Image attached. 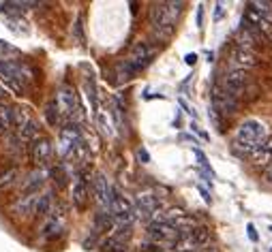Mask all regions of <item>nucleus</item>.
I'll return each instance as SVG.
<instances>
[{
    "mask_svg": "<svg viewBox=\"0 0 272 252\" xmlns=\"http://www.w3.org/2000/svg\"><path fill=\"white\" fill-rule=\"evenodd\" d=\"M88 199H90V182L84 173H77L73 177V184H71V201H73L75 210L84 212L88 205Z\"/></svg>",
    "mask_w": 272,
    "mask_h": 252,
    "instance_id": "nucleus-14",
    "label": "nucleus"
},
{
    "mask_svg": "<svg viewBox=\"0 0 272 252\" xmlns=\"http://www.w3.org/2000/svg\"><path fill=\"white\" fill-rule=\"evenodd\" d=\"M255 165H270L272 163V135H266V139L255 148L251 154Z\"/></svg>",
    "mask_w": 272,
    "mask_h": 252,
    "instance_id": "nucleus-20",
    "label": "nucleus"
},
{
    "mask_svg": "<svg viewBox=\"0 0 272 252\" xmlns=\"http://www.w3.org/2000/svg\"><path fill=\"white\" fill-rule=\"evenodd\" d=\"M54 208H56V203H54L52 193H41L39 199H37V208H34V216H37V218H45L47 220L52 216Z\"/></svg>",
    "mask_w": 272,
    "mask_h": 252,
    "instance_id": "nucleus-21",
    "label": "nucleus"
},
{
    "mask_svg": "<svg viewBox=\"0 0 272 252\" xmlns=\"http://www.w3.org/2000/svg\"><path fill=\"white\" fill-rule=\"evenodd\" d=\"M180 11H182V3H155L150 7L148 19H150L155 39L165 43L172 37L174 28H176V19H178Z\"/></svg>",
    "mask_w": 272,
    "mask_h": 252,
    "instance_id": "nucleus-1",
    "label": "nucleus"
},
{
    "mask_svg": "<svg viewBox=\"0 0 272 252\" xmlns=\"http://www.w3.org/2000/svg\"><path fill=\"white\" fill-rule=\"evenodd\" d=\"M137 156H139V161H141V163H150V156H148V152H146L144 148H139V150H137Z\"/></svg>",
    "mask_w": 272,
    "mask_h": 252,
    "instance_id": "nucleus-31",
    "label": "nucleus"
},
{
    "mask_svg": "<svg viewBox=\"0 0 272 252\" xmlns=\"http://www.w3.org/2000/svg\"><path fill=\"white\" fill-rule=\"evenodd\" d=\"M257 56L253 52H246L242 50V47L236 45L234 50H232V64L234 68H240V71H246V68H251V66H257Z\"/></svg>",
    "mask_w": 272,
    "mask_h": 252,
    "instance_id": "nucleus-19",
    "label": "nucleus"
},
{
    "mask_svg": "<svg viewBox=\"0 0 272 252\" xmlns=\"http://www.w3.org/2000/svg\"><path fill=\"white\" fill-rule=\"evenodd\" d=\"M45 179H47V169L30 171L26 177H24V182L19 186V195H39V190L45 184Z\"/></svg>",
    "mask_w": 272,
    "mask_h": 252,
    "instance_id": "nucleus-18",
    "label": "nucleus"
},
{
    "mask_svg": "<svg viewBox=\"0 0 272 252\" xmlns=\"http://www.w3.org/2000/svg\"><path fill=\"white\" fill-rule=\"evenodd\" d=\"M249 83H251L249 73H246V71H240V68H232L229 73H225V77H223V88L236 99L242 97L244 90L249 88Z\"/></svg>",
    "mask_w": 272,
    "mask_h": 252,
    "instance_id": "nucleus-12",
    "label": "nucleus"
},
{
    "mask_svg": "<svg viewBox=\"0 0 272 252\" xmlns=\"http://www.w3.org/2000/svg\"><path fill=\"white\" fill-rule=\"evenodd\" d=\"M135 214H137V218L141 220H155L157 218V214H159V208H161V201L157 195H152V193H139L137 199H135Z\"/></svg>",
    "mask_w": 272,
    "mask_h": 252,
    "instance_id": "nucleus-11",
    "label": "nucleus"
},
{
    "mask_svg": "<svg viewBox=\"0 0 272 252\" xmlns=\"http://www.w3.org/2000/svg\"><path fill=\"white\" fill-rule=\"evenodd\" d=\"M133 229L131 226H118L101 242V252H129V242H131Z\"/></svg>",
    "mask_w": 272,
    "mask_h": 252,
    "instance_id": "nucleus-8",
    "label": "nucleus"
},
{
    "mask_svg": "<svg viewBox=\"0 0 272 252\" xmlns=\"http://www.w3.org/2000/svg\"><path fill=\"white\" fill-rule=\"evenodd\" d=\"M56 103H58V107H60V113L65 118V124L67 122H75V120L79 118V103H77V94H75L73 88H67L65 86V88L58 90Z\"/></svg>",
    "mask_w": 272,
    "mask_h": 252,
    "instance_id": "nucleus-7",
    "label": "nucleus"
},
{
    "mask_svg": "<svg viewBox=\"0 0 272 252\" xmlns=\"http://www.w3.org/2000/svg\"><path fill=\"white\" fill-rule=\"evenodd\" d=\"M116 226V222H114V218H112V214H110V210H99L97 214H94V235H99V233H105V231H110V229H114Z\"/></svg>",
    "mask_w": 272,
    "mask_h": 252,
    "instance_id": "nucleus-22",
    "label": "nucleus"
},
{
    "mask_svg": "<svg viewBox=\"0 0 272 252\" xmlns=\"http://www.w3.org/2000/svg\"><path fill=\"white\" fill-rule=\"evenodd\" d=\"M246 235H249L251 242H257V239H259V235H257V231H255L253 224H246Z\"/></svg>",
    "mask_w": 272,
    "mask_h": 252,
    "instance_id": "nucleus-30",
    "label": "nucleus"
},
{
    "mask_svg": "<svg viewBox=\"0 0 272 252\" xmlns=\"http://www.w3.org/2000/svg\"><path fill=\"white\" fill-rule=\"evenodd\" d=\"M13 130V107L0 103V135Z\"/></svg>",
    "mask_w": 272,
    "mask_h": 252,
    "instance_id": "nucleus-24",
    "label": "nucleus"
},
{
    "mask_svg": "<svg viewBox=\"0 0 272 252\" xmlns=\"http://www.w3.org/2000/svg\"><path fill=\"white\" fill-rule=\"evenodd\" d=\"M32 116L28 113L26 107H13V130L17 133V130H22L24 126H28L32 122Z\"/></svg>",
    "mask_w": 272,
    "mask_h": 252,
    "instance_id": "nucleus-26",
    "label": "nucleus"
},
{
    "mask_svg": "<svg viewBox=\"0 0 272 252\" xmlns=\"http://www.w3.org/2000/svg\"><path fill=\"white\" fill-rule=\"evenodd\" d=\"M75 37H77V41H84V34H81V19L75 21Z\"/></svg>",
    "mask_w": 272,
    "mask_h": 252,
    "instance_id": "nucleus-32",
    "label": "nucleus"
},
{
    "mask_svg": "<svg viewBox=\"0 0 272 252\" xmlns=\"http://www.w3.org/2000/svg\"><path fill=\"white\" fill-rule=\"evenodd\" d=\"M244 19L251 21L253 26H257V30L264 34L266 41H272V17L259 13V11H255L251 5H246V11H244Z\"/></svg>",
    "mask_w": 272,
    "mask_h": 252,
    "instance_id": "nucleus-17",
    "label": "nucleus"
},
{
    "mask_svg": "<svg viewBox=\"0 0 272 252\" xmlns=\"http://www.w3.org/2000/svg\"><path fill=\"white\" fill-rule=\"evenodd\" d=\"M65 224H67V212H65L62 203H58V205L54 208V212H52V216L45 220L39 235L43 239H47V242H54V239H58L65 233Z\"/></svg>",
    "mask_w": 272,
    "mask_h": 252,
    "instance_id": "nucleus-6",
    "label": "nucleus"
},
{
    "mask_svg": "<svg viewBox=\"0 0 272 252\" xmlns=\"http://www.w3.org/2000/svg\"><path fill=\"white\" fill-rule=\"evenodd\" d=\"M266 177H268L270 182H272V163H270V167H268V173H266Z\"/></svg>",
    "mask_w": 272,
    "mask_h": 252,
    "instance_id": "nucleus-36",
    "label": "nucleus"
},
{
    "mask_svg": "<svg viewBox=\"0 0 272 252\" xmlns=\"http://www.w3.org/2000/svg\"><path fill=\"white\" fill-rule=\"evenodd\" d=\"M97 120H99V124H101V130H103V133H105V135H112V126H110V120L105 118L103 113H99V116H97Z\"/></svg>",
    "mask_w": 272,
    "mask_h": 252,
    "instance_id": "nucleus-29",
    "label": "nucleus"
},
{
    "mask_svg": "<svg viewBox=\"0 0 272 252\" xmlns=\"http://www.w3.org/2000/svg\"><path fill=\"white\" fill-rule=\"evenodd\" d=\"M266 139V128L259 120H244V122L236 128L232 148L236 154L240 156H251L255 148Z\"/></svg>",
    "mask_w": 272,
    "mask_h": 252,
    "instance_id": "nucleus-2",
    "label": "nucleus"
},
{
    "mask_svg": "<svg viewBox=\"0 0 272 252\" xmlns=\"http://www.w3.org/2000/svg\"><path fill=\"white\" fill-rule=\"evenodd\" d=\"M0 62H19V50L0 41Z\"/></svg>",
    "mask_w": 272,
    "mask_h": 252,
    "instance_id": "nucleus-27",
    "label": "nucleus"
},
{
    "mask_svg": "<svg viewBox=\"0 0 272 252\" xmlns=\"http://www.w3.org/2000/svg\"><path fill=\"white\" fill-rule=\"evenodd\" d=\"M210 99H212V111H219L223 116H234L236 111H238V99L232 97L223 86L212 88Z\"/></svg>",
    "mask_w": 272,
    "mask_h": 252,
    "instance_id": "nucleus-9",
    "label": "nucleus"
},
{
    "mask_svg": "<svg viewBox=\"0 0 272 252\" xmlns=\"http://www.w3.org/2000/svg\"><path fill=\"white\" fill-rule=\"evenodd\" d=\"M116 73H118V81H129V79H133V77L137 75V71H135V68H133V64L124 58L122 62H118Z\"/></svg>",
    "mask_w": 272,
    "mask_h": 252,
    "instance_id": "nucleus-28",
    "label": "nucleus"
},
{
    "mask_svg": "<svg viewBox=\"0 0 272 252\" xmlns=\"http://www.w3.org/2000/svg\"><path fill=\"white\" fill-rule=\"evenodd\" d=\"M34 79V73L24 62H0V81L15 94H24Z\"/></svg>",
    "mask_w": 272,
    "mask_h": 252,
    "instance_id": "nucleus-3",
    "label": "nucleus"
},
{
    "mask_svg": "<svg viewBox=\"0 0 272 252\" xmlns=\"http://www.w3.org/2000/svg\"><path fill=\"white\" fill-rule=\"evenodd\" d=\"M146 237L148 242H155V244H163V246H174L182 239L180 231L176 229L174 224H168V222H159V220H152L148 222L146 226Z\"/></svg>",
    "mask_w": 272,
    "mask_h": 252,
    "instance_id": "nucleus-4",
    "label": "nucleus"
},
{
    "mask_svg": "<svg viewBox=\"0 0 272 252\" xmlns=\"http://www.w3.org/2000/svg\"><path fill=\"white\" fill-rule=\"evenodd\" d=\"M221 13H223V5H217V11H215V17L219 19V17H221Z\"/></svg>",
    "mask_w": 272,
    "mask_h": 252,
    "instance_id": "nucleus-35",
    "label": "nucleus"
},
{
    "mask_svg": "<svg viewBox=\"0 0 272 252\" xmlns=\"http://www.w3.org/2000/svg\"><path fill=\"white\" fill-rule=\"evenodd\" d=\"M45 118H47V122H50V126H54V128H56V126H58V128L65 126V118H62V113H60V107H58L56 99L45 105Z\"/></svg>",
    "mask_w": 272,
    "mask_h": 252,
    "instance_id": "nucleus-23",
    "label": "nucleus"
},
{
    "mask_svg": "<svg viewBox=\"0 0 272 252\" xmlns=\"http://www.w3.org/2000/svg\"><path fill=\"white\" fill-rule=\"evenodd\" d=\"M110 214L116 222V226H131L133 220L137 218L135 214V205L129 201L124 195H120L118 190H114V197H112V205H110Z\"/></svg>",
    "mask_w": 272,
    "mask_h": 252,
    "instance_id": "nucleus-5",
    "label": "nucleus"
},
{
    "mask_svg": "<svg viewBox=\"0 0 272 252\" xmlns=\"http://www.w3.org/2000/svg\"><path fill=\"white\" fill-rule=\"evenodd\" d=\"M202 17H204V9L199 7V9H197V26H199V28H202Z\"/></svg>",
    "mask_w": 272,
    "mask_h": 252,
    "instance_id": "nucleus-34",
    "label": "nucleus"
},
{
    "mask_svg": "<svg viewBox=\"0 0 272 252\" xmlns=\"http://www.w3.org/2000/svg\"><path fill=\"white\" fill-rule=\"evenodd\" d=\"M90 188H92V195L99 203V210H110L112 205V197H114V188L110 184V179L105 177V173H94L92 182H90Z\"/></svg>",
    "mask_w": 272,
    "mask_h": 252,
    "instance_id": "nucleus-10",
    "label": "nucleus"
},
{
    "mask_svg": "<svg viewBox=\"0 0 272 252\" xmlns=\"http://www.w3.org/2000/svg\"><path fill=\"white\" fill-rule=\"evenodd\" d=\"M152 56H155V47H152L150 43H146V41H139V43L133 45V50L129 52L127 60L133 64V68L139 73L141 68H146L152 62Z\"/></svg>",
    "mask_w": 272,
    "mask_h": 252,
    "instance_id": "nucleus-15",
    "label": "nucleus"
},
{
    "mask_svg": "<svg viewBox=\"0 0 272 252\" xmlns=\"http://www.w3.org/2000/svg\"><path fill=\"white\" fill-rule=\"evenodd\" d=\"M184 62H186L189 66H193V64L197 62V56H195V54H186V56H184Z\"/></svg>",
    "mask_w": 272,
    "mask_h": 252,
    "instance_id": "nucleus-33",
    "label": "nucleus"
},
{
    "mask_svg": "<svg viewBox=\"0 0 272 252\" xmlns=\"http://www.w3.org/2000/svg\"><path fill=\"white\" fill-rule=\"evenodd\" d=\"M19 179V167H5L0 169V190L11 188Z\"/></svg>",
    "mask_w": 272,
    "mask_h": 252,
    "instance_id": "nucleus-25",
    "label": "nucleus"
},
{
    "mask_svg": "<svg viewBox=\"0 0 272 252\" xmlns=\"http://www.w3.org/2000/svg\"><path fill=\"white\" fill-rule=\"evenodd\" d=\"M28 154H30V161H32V165L37 167V169H45V165L50 163L52 154H54V146H52V141L47 137H39L37 141L30 143Z\"/></svg>",
    "mask_w": 272,
    "mask_h": 252,
    "instance_id": "nucleus-13",
    "label": "nucleus"
},
{
    "mask_svg": "<svg viewBox=\"0 0 272 252\" xmlns=\"http://www.w3.org/2000/svg\"><path fill=\"white\" fill-rule=\"evenodd\" d=\"M37 199H39V195H19V197L9 205L11 216H15V218H19V220H26V218H30V216H34Z\"/></svg>",
    "mask_w": 272,
    "mask_h": 252,
    "instance_id": "nucleus-16",
    "label": "nucleus"
}]
</instances>
